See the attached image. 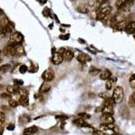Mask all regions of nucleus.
<instances>
[{
  "label": "nucleus",
  "mask_w": 135,
  "mask_h": 135,
  "mask_svg": "<svg viewBox=\"0 0 135 135\" xmlns=\"http://www.w3.org/2000/svg\"><path fill=\"white\" fill-rule=\"evenodd\" d=\"M128 104L130 107H132V108L135 107V92L132 93L129 97Z\"/></svg>",
  "instance_id": "nucleus-24"
},
{
  "label": "nucleus",
  "mask_w": 135,
  "mask_h": 135,
  "mask_svg": "<svg viewBox=\"0 0 135 135\" xmlns=\"http://www.w3.org/2000/svg\"><path fill=\"white\" fill-rule=\"evenodd\" d=\"M3 128L2 127V126H0V134H2L3 133Z\"/></svg>",
  "instance_id": "nucleus-41"
},
{
  "label": "nucleus",
  "mask_w": 135,
  "mask_h": 135,
  "mask_svg": "<svg viewBox=\"0 0 135 135\" xmlns=\"http://www.w3.org/2000/svg\"><path fill=\"white\" fill-rule=\"evenodd\" d=\"M7 129L9 130V131H12L14 129V125H12V124H10V125H8L7 126Z\"/></svg>",
  "instance_id": "nucleus-39"
},
{
  "label": "nucleus",
  "mask_w": 135,
  "mask_h": 135,
  "mask_svg": "<svg viewBox=\"0 0 135 135\" xmlns=\"http://www.w3.org/2000/svg\"><path fill=\"white\" fill-rule=\"evenodd\" d=\"M64 59L66 61H71L72 59H73L74 58V53L73 52H72L71 51H66L65 53H64Z\"/></svg>",
  "instance_id": "nucleus-23"
},
{
  "label": "nucleus",
  "mask_w": 135,
  "mask_h": 135,
  "mask_svg": "<svg viewBox=\"0 0 135 135\" xmlns=\"http://www.w3.org/2000/svg\"><path fill=\"white\" fill-rule=\"evenodd\" d=\"M54 77V72H53V70H51L50 68L47 69L46 70H45L42 74L43 79L44 80V81H47V82H50V81H53Z\"/></svg>",
  "instance_id": "nucleus-8"
},
{
  "label": "nucleus",
  "mask_w": 135,
  "mask_h": 135,
  "mask_svg": "<svg viewBox=\"0 0 135 135\" xmlns=\"http://www.w3.org/2000/svg\"><path fill=\"white\" fill-rule=\"evenodd\" d=\"M100 128L104 131H107V130H112V131H113L116 133H118L119 132V128H118V126L115 124H113V123L112 124H101Z\"/></svg>",
  "instance_id": "nucleus-10"
},
{
  "label": "nucleus",
  "mask_w": 135,
  "mask_h": 135,
  "mask_svg": "<svg viewBox=\"0 0 135 135\" xmlns=\"http://www.w3.org/2000/svg\"><path fill=\"white\" fill-rule=\"evenodd\" d=\"M2 11L0 10V18L2 17Z\"/></svg>",
  "instance_id": "nucleus-42"
},
{
  "label": "nucleus",
  "mask_w": 135,
  "mask_h": 135,
  "mask_svg": "<svg viewBox=\"0 0 135 135\" xmlns=\"http://www.w3.org/2000/svg\"><path fill=\"white\" fill-rule=\"evenodd\" d=\"M78 116H80L81 118H83V119H88V118H90L91 116L89 114L87 113H84V112H82V113H78Z\"/></svg>",
  "instance_id": "nucleus-33"
},
{
  "label": "nucleus",
  "mask_w": 135,
  "mask_h": 135,
  "mask_svg": "<svg viewBox=\"0 0 135 135\" xmlns=\"http://www.w3.org/2000/svg\"><path fill=\"white\" fill-rule=\"evenodd\" d=\"M66 51V50L65 49L63 48V47H62V48L59 49V50H58V53H61V54H62V55H63V56H64V53H65Z\"/></svg>",
  "instance_id": "nucleus-38"
},
{
  "label": "nucleus",
  "mask_w": 135,
  "mask_h": 135,
  "mask_svg": "<svg viewBox=\"0 0 135 135\" xmlns=\"http://www.w3.org/2000/svg\"><path fill=\"white\" fill-rule=\"evenodd\" d=\"M2 98H5V99H10V98L12 97V96L10 95H8V94H7V93H3L2 95Z\"/></svg>",
  "instance_id": "nucleus-36"
},
{
  "label": "nucleus",
  "mask_w": 135,
  "mask_h": 135,
  "mask_svg": "<svg viewBox=\"0 0 135 135\" xmlns=\"http://www.w3.org/2000/svg\"><path fill=\"white\" fill-rule=\"evenodd\" d=\"M3 51L6 56H14V57H20L24 53V49L20 44L15 45V46L7 45V46L4 48Z\"/></svg>",
  "instance_id": "nucleus-1"
},
{
  "label": "nucleus",
  "mask_w": 135,
  "mask_h": 135,
  "mask_svg": "<svg viewBox=\"0 0 135 135\" xmlns=\"http://www.w3.org/2000/svg\"><path fill=\"white\" fill-rule=\"evenodd\" d=\"M77 60L81 64H85L87 62H90L91 60L90 56L85 53H81L78 56Z\"/></svg>",
  "instance_id": "nucleus-14"
},
{
  "label": "nucleus",
  "mask_w": 135,
  "mask_h": 135,
  "mask_svg": "<svg viewBox=\"0 0 135 135\" xmlns=\"http://www.w3.org/2000/svg\"><path fill=\"white\" fill-rule=\"evenodd\" d=\"M43 13H44V15L46 16H47L49 15V14H50V10L48 8H46L45 9L43 10Z\"/></svg>",
  "instance_id": "nucleus-37"
},
{
  "label": "nucleus",
  "mask_w": 135,
  "mask_h": 135,
  "mask_svg": "<svg viewBox=\"0 0 135 135\" xmlns=\"http://www.w3.org/2000/svg\"><path fill=\"white\" fill-rule=\"evenodd\" d=\"M37 131H38V128L36 126H33L24 129V131L23 132V134L24 135L33 134L36 133Z\"/></svg>",
  "instance_id": "nucleus-18"
},
{
  "label": "nucleus",
  "mask_w": 135,
  "mask_h": 135,
  "mask_svg": "<svg viewBox=\"0 0 135 135\" xmlns=\"http://www.w3.org/2000/svg\"><path fill=\"white\" fill-rule=\"evenodd\" d=\"M51 86L49 84V82L47 81H44L43 83L41 85L40 88H39V92L41 93H46L51 89Z\"/></svg>",
  "instance_id": "nucleus-16"
},
{
  "label": "nucleus",
  "mask_w": 135,
  "mask_h": 135,
  "mask_svg": "<svg viewBox=\"0 0 135 135\" xmlns=\"http://www.w3.org/2000/svg\"><path fill=\"white\" fill-rule=\"evenodd\" d=\"M8 103H9V106L12 107H17L19 104L18 101L17 100L14 99H13V98H12V97L8 99Z\"/></svg>",
  "instance_id": "nucleus-28"
},
{
  "label": "nucleus",
  "mask_w": 135,
  "mask_h": 135,
  "mask_svg": "<svg viewBox=\"0 0 135 135\" xmlns=\"http://www.w3.org/2000/svg\"><path fill=\"white\" fill-rule=\"evenodd\" d=\"M115 104V102L113 101L112 97L106 98L104 101L103 106L102 108L103 113H110L113 115L114 112H113V105Z\"/></svg>",
  "instance_id": "nucleus-3"
},
{
  "label": "nucleus",
  "mask_w": 135,
  "mask_h": 135,
  "mask_svg": "<svg viewBox=\"0 0 135 135\" xmlns=\"http://www.w3.org/2000/svg\"><path fill=\"white\" fill-rule=\"evenodd\" d=\"M1 78H1V76H0V80H1Z\"/></svg>",
  "instance_id": "nucleus-46"
},
{
  "label": "nucleus",
  "mask_w": 135,
  "mask_h": 135,
  "mask_svg": "<svg viewBox=\"0 0 135 135\" xmlns=\"http://www.w3.org/2000/svg\"><path fill=\"white\" fill-rule=\"evenodd\" d=\"M126 1H127V0H117L115 3V6L117 8H119L120 6H122Z\"/></svg>",
  "instance_id": "nucleus-30"
},
{
  "label": "nucleus",
  "mask_w": 135,
  "mask_h": 135,
  "mask_svg": "<svg viewBox=\"0 0 135 135\" xmlns=\"http://www.w3.org/2000/svg\"><path fill=\"white\" fill-rule=\"evenodd\" d=\"M93 134H96V135H105L106 134L101 131H99V130H95L93 132Z\"/></svg>",
  "instance_id": "nucleus-35"
},
{
  "label": "nucleus",
  "mask_w": 135,
  "mask_h": 135,
  "mask_svg": "<svg viewBox=\"0 0 135 135\" xmlns=\"http://www.w3.org/2000/svg\"><path fill=\"white\" fill-rule=\"evenodd\" d=\"M19 104L21 105L22 106L24 107H26V106H28V103H29V101H28V97L25 98V99H22L18 100Z\"/></svg>",
  "instance_id": "nucleus-29"
},
{
  "label": "nucleus",
  "mask_w": 135,
  "mask_h": 135,
  "mask_svg": "<svg viewBox=\"0 0 135 135\" xmlns=\"http://www.w3.org/2000/svg\"><path fill=\"white\" fill-rule=\"evenodd\" d=\"M112 7L109 6H107L105 7L101 6L97 9V18L99 19V20L105 19L109 14H110L111 12H112Z\"/></svg>",
  "instance_id": "nucleus-5"
},
{
  "label": "nucleus",
  "mask_w": 135,
  "mask_h": 135,
  "mask_svg": "<svg viewBox=\"0 0 135 135\" xmlns=\"http://www.w3.org/2000/svg\"><path fill=\"white\" fill-rule=\"evenodd\" d=\"M101 120L103 124H112L114 123V119H113L112 114L107 113H103L101 116Z\"/></svg>",
  "instance_id": "nucleus-9"
},
{
  "label": "nucleus",
  "mask_w": 135,
  "mask_h": 135,
  "mask_svg": "<svg viewBox=\"0 0 135 135\" xmlns=\"http://www.w3.org/2000/svg\"><path fill=\"white\" fill-rule=\"evenodd\" d=\"M16 84H22L24 83L23 81H15Z\"/></svg>",
  "instance_id": "nucleus-40"
},
{
  "label": "nucleus",
  "mask_w": 135,
  "mask_h": 135,
  "mask_svg": "<svg viewBox=\"0 0 135 135\" xmlns=\"http://www.w3.org/2000/svg\"><path fill=\"white\" fill-rule=\"evenodd\" d=\"M1 52H2V49H1V47H0V53H1Z\"/></svg>",
  "instance_id": "nucleus-43"
},
{
  "label": "nucleus",
  "mask_w": 135,
  "mask_h": 135,
  "mask_svg": "<svg viewBox=\"0 0 135 135\" xmlns=\"http://www.w3.org/2000/svg\"><path fill=\"white\" fill-rule=\"evenodd\" d=\"M117 81V78H109L108 81H107L106 84V89L107 90H111L112 88L113 87V86L114 85L116 82Z\"/></svg>",
  "instance_id": "nucleus-20"
},
{
  "label": "nucleus",
  "mask_w": 135,
  "mask_h": 135,
  "mask_svg": "<svg viewBox=\"0 0 135 135\" xmlns=\"http://www.w3.org/2000/svg\"><path fill=\"white\" fill-rule=\"evenodd\" d=\"M64 60V56L61 53H58V51L53 53L52 57V62L55 65H59Z\"/></svg>",
  "instance_id": "nucleus-11"
},
{
  "label": "nucleus",
  "mask_w": 135,
  "mask_h": 135,
  "mask_svg": "<svg viewBox=\"0 0 135 135\" xmlns=\"http://www.w3.org/2000/svg\"><path fill=\"white\" fill-rule=\"evenodd\" d=\"M74 123L76 124V126H79V127H91L90 125L84 121V119L82 118H78V119L74 120Z\"/></svg>",
  "instance_id": "nucleus-15"
},
{
  "label": "nucleus",
  "mask_w": 135,
  "mask_h": 135,
  "mask_svg": "<svg viewBox=\"0 0 135 135\" xmlns=\"http://www.w3.org/2000/svg\"><path fill=\"white\" fill-rule=\"evenodd\" d=\"M128 23V22H127V20H122L120 22H117L114 26H113V28L114 30L117 31H122L123 30H125L126 26H127Z\"/></svg>",
  "instance_id": "nucleus-12"
},
{
  "label": "nucleus",
  "mask_w": 135,
  "mask_h": 135,
  "mask_svg": "<svg viewBox=\"0 0 135 135\" xmlns=\"http://www.w3.org/2000/svg\"><path fill=\"white\" fill-rule=\"evenodd\" d=\"M125 31L128 34H133L135 32V22L134 21H132L128 23L127 26H126Z\"/></svg>",
  "instance_id": "nucleus-17"
},
{
  "label": "nucleus",
  "mask_w": 135,
  "mask_h": 135,
  "mask_svg": "<svg viewBox=\"0 0 135 135\" xmlns=\"http://www.w3.org/2000/svg\"><path fill=\"white\" fill-rule=\"evenodd\" d=\"M133 4L134 0H127L122 6H120L119 8H118V11H120L123 13H125V14H127L128 13L130 12L131 7L133 6Z\"/></svg>",
  "instance_id": "nucleus-7"
},
{
  "label": "nucleus",
  "mask_w": 135,
  "mask_h": 135,
  "mask_svg": "<svg viewBox=\"0 0 135 135\" xmlns=\"http://www.w3.org/2000/svg\"><path fill=\"white\" fill-rule=\"evenodd\" d=\"M14 95H15L16 97H17L18 101V100L22 99H25V98L28 97V92L27 91L26 89H20L15 93V94H14Z\"/></svg>",
  "instance_id": "nucleus-13"
},
{
  "label": "nucleus",
  "mask_w": 135,
  "mask_h": 135,
  "mask_svg": "<svg viewBox=\"0 0 135 135\" xmlns=\"http://www.w3.org/2000/svg\"><path fill=\"white\" fill-rule=\"evenodd\" d=\"M1 28H2V27H1V25H0V30H1Z\"/></svg>",
  "instance_id": "nucleus-45"
},
{
  "label": "nucleus",
  "mask_w": 135,
  "mask_h": 135,
  "mask_svg": "<svg viewBox=\"0 0 135 135\" xmlns=\"http://www.w3.org/2000/svg\"><path fill=\"white\" fill-rule=\"evenodd\" d=\"M108 1L109 0H95L94 3H93V5H92V6L94 7V8H95L97 10L100 7L102 6L103 5L108 2Z\"/></svg>",
  "instance_id": "nucleus-22"
},
{
  "label": "nucleus",
  "mask_w": 135,
  "mask_h": 135,
  "mask_svg": "<svg viewBox=\"0 0 135 135\" xmlns=\"http://www.w3.org/2000/svg\"><path fill=\"white\" fill-rule=\"evenodd\" d=\"M5 119H6L5 114L3 113V112H0V126H2V124L4 123Z\"/></svg>",
  "instance_id": "nucleus-34"
},
{
  "label": "nucleus",
  "mask_w": 135,
  "mask_h": 135,
  "mask_svg": "<svg viewBox=\"0 0 135 135\" xmlns=\"http://www.w3.org/2000/svg\"><path fill=\"white\" fill-rule=\"evenodd\" d=\"M112 98L115 103H120L124 99V89L120 86H117L114 88L112 94Z\"/></svg>",
  "instance_id": "nucleus-2"
},
{
  "label": "nucleus",
  "mask_w": 135,
  "mask_h": 135,
  "mask_svg": "<svg viewBox=\"0 0 135 135\" xmlns=\"http://www.w3.org/2000/svg\"><path fill=\"white\" fill-rule=\"evenodd\" d=\"M22 40H23V37H22V34L19 32H16L10 35L8 45H11V46H15V45L21 43L22 42Z\"/></svg>",
  "instance_id": "nucleus-4"
},
{
  "label": "nucleus",
  "mask_w": 135,
  "mask_h": 135,
  "mask_svg": "<svg viewBox=\"0 0 135 135\" xmlns=\"http://www.w3.org/2000/svg\"><path fill=\"white\" fill-rule=\"evenodd\" d=\"M20 89L19 87L18 86V84H13V85H9L6 87V90L8 93H9V94H15Z\"/></svg>",
  "instance_id": "nucleus-19"
},
{
  "label": "nucleus",
  "mask_w": 135,
  "mask_h": 135,
  "mask_svg": "<svg viewBox=\"0 0 135 135\" xmlns=\"http://www.w3.org/2000/svg\"><path fill=\"white\" fill-rule=\"evenodd\" d=\"M100 72H101V70L97 68H95V67H91L89 69V74L91 76H97Z\"/></svg>",
  "instance_id": "nucleus-26"
},
{
  "label": "nucleus",
  "mask_w": 135,
  "mask_h": 135,
  "mask_svg": "<svg viewBox=\"0 0 135 135\" xmlns=\"http://www.w3.org/2000/svg\"><path fill=\"white\" fill-rule=\"evenodd\" d=\"M27 70H28V68H27V66L25 65H22L20 67V68H19V71H20V72L21 74L26 73Z\"/></svg>",
  "instance_id": "nucleus-31"
},
{
  "label": "nucleus",
  "mask_w": 135,
  "mask_h": 135,
  "mask_svg": "<svg viewBox=\"0 0 135 135\" xmlns=\"http://www.w3.org/2000/svg\"><path fill=\"white\" fill-rule=\"evenodd\" d=\"M2 59H0V63H1V62H2Z\"/></svg>",
  "instance_id": "nucleus-44"
},
{
  "label": "nucleus",
  "mask_w": 135,
  "mask_h": 135,
  "mask_svg": "<svg viewBox=\"0 0 135 135\" xmlns=\"http://www.w3.org/2000/svg\"><path fill=\"white\" fill-rule=\"evenodd\" d=\"M112 76V73L109 70H105L100 74V78L101 80H108Z\"/></svg>",
  "instance_id": "nucleus-21"
},
{
  "label": "nucleus",
  "mask_w": 135,
  "mask_h": 135,
  "mask_svg": "<svg viewBox=\"0 0 135 135\" xmlns=\"http://www.w3.org/2000/svg\"><path fill=\"white\" fill-rule=\"evenodd\" d=\"M13 29L14 28L10 23H9L5 27H2L0 30V39H4V38L7 37L8 36L11 35L12 34Z\"/></svg>",
  "instance_id": "nucleus-6"
},
{
  "label": "nucleus",
  "mask_w": 135,
  "mask_h": 135,
  "mask_svg": "<svg viewBox=\"0 0 135 135\" xmlns=\"http://www.w3.org/2000/svg\"><path fill=\"white\" fill-rule=\"evenodd\" d=\"M11 66L9 64H5V65L0 66V74H5L10 69Z\"/></svg>",
  "instance_id": "nucleus-27"
},
{
  "label": "nucleus",
  "mask_w": 135,
  "mask_h": 135,
  "mask_svg": "<svg viewBox=\"0 0 135 135\" xmlns=\"http://www.w3.org/2000/svg\"><path fill=\"white\" fill-rule=\"evenodd\" d=\"M77 11L82 13V14H87V13L89 12V8L86 5H82V6L78 7Z\"/></svg>",
  "instance_id": "nucleus-25"
},
{
  "label": "nucleus",
  "mask_w": 135,
  "mask_h": 135,
  "mask_svg": "<svg viewBox=\"0 0 135 135\" xmlns=\"http://www.w3.org/2000/svg\"><path fill=\"white\" fill-rule=\"evenodd\" d=\"M130 82H131V85L132 87L135 89V74H132L130 78Z\"/></svg>",
  "instance_id": "nucleus-32"
}]
</instances>
